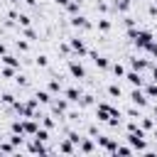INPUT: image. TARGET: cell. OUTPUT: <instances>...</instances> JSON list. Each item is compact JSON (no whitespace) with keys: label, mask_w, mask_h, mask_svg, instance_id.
Here are the masks:
<instances>
[{"label":"cell","mask_w":157,"mask_h":157,"mask_svg":"<svg viewBox=\"0 0 157 157\" xmlns=\"http://www.w3.org/2000/svg\"><path fill=\"white\" fill-rule=\"evenodd\" d=\"M88 56L93 59V64H96L101 71H108V69H110V61H108V56H103V54H98V52H88Z\"/></svg>","instance_id":"cell-9"},{"label":"cell","mask_w":157,"mask_h":157,"mask_svg":"<svg viewBox=\"0 0 157 157\" xmlns=\"http://www.w3.org/2000/svg\"><path fill=\"white\" fill-rule=\"evenodd\" d=\"M47 91H49V93H64V86H61L59 78H52V81L47 83Z\"/></svg>","instance_id":"cell-18"},{"label":"cell","mask_w":157,"mask_h":157,"mask_svg":"<svg viewBox=\"0 0 157 157\" xmlns=\"http://www.w3.org/2000/svg\"><path fill=\"white\" fill-rule=\"evenodd\" d=\"M155 2H157V0H155Z\"/></svg>","instance_id":"cell-54"},{"label":"cell","mask_w":157,"mask_h":157,"mask_svg":"<svg viewBox=\"0 0 157 157\" xmlns=\"http://www.w3.org/2000/svg\"><path fill=\"white\" fill-rule=\"evenodd\" d=\"M34 64H37V66H39V69H47V66H49V59H47V54H39V56H37V61H34Z\"/></svg>","instance_id":"cell-32"},{"label":"cell","mask_w":157,"mask_h":157,"mask_svg":"<svg viewBox=\"0 0 157 157\" xmlns=\"http://www.w3.org/2000/svg\"><path fill=\"white\" fill-rule=\"evenodd\" d=\"M125 140H128V145H130L135 152H147V142H145V130H142V128H137V130L128 132V135H125Z\"/></svg>","instance_id":"cell-1"},{"label":"cell","mask_w":157,"mask_h":157,"mask_svg":"<svg viewBox=\"0 0 157 157\" xmlns=\"http://www.w3.org/2000/svg\"><path fill=\"white\" fill-rule=\"evenodd\" d=\"M37 128H39V120H37V118H25V120H22V132H25V135L32 137V135L37 132Z\"/></svg>","instance_id":"cell-11"},{"label":"cell","mask_w":157,"mask_h":157,"mask_svg":"<svg viewBox=\"0 0 157 157\" xmlns=\"http://www.w3.org/2000/svg\"><path fill=\"white\" fill-rule=\"evenodd\" d=\"M69 44H71V52H74L76 56L88 54V47H86V42H83L81 37H69Z\"/></svg>","instance_id":"cell-6"},{"label":"cell","mask_w":157,"mask_h":157,"mask_svg":"<svg viewBox=\"0 0 157 157\" xmlns=\"http://www.w3.org/2000/svg\"><path fill=\"white\" fill-rule=\"evenodd\" d=\"M128 61H130V69H135V71H147V69H152V64H150L147 59H137V56H130Z\"/></svg>","instance_id":"cell-13"},{"label":"cell","mask_w":157,"mask_h":157,"mask_svg":"<svg viewBox=\"0 0 157 157\" xmlns=\"http://www.w3.org/2000/svg\"><path fill=\"white\" fill-rule=\"evenodd\" d=\"M142 91H145V96H147V98H157V81L145 83V86H142Z\"/></svg>","instance_id":"cell-19"},{"label":"cell","mask_w":157,"mask_h":157,"mask_svg":"<svg viewBox=\"0 0 157 157\" xmlns=\"http://www.w3.org/2000/svg\"><path fill=\"white\" fill-rule=\"evenodd\" d=\"M152 42H155V34H152V29H137V37L132 39V44H135L137 49H142V52H145V49H147Z\"/></svg>","instance_id":"cell-2"},{"label":"cell","mask_w":157,"mask_h":157,"mask_svg":"<svg viewBox=\"0 0 157 157\" xmlns=\"http://www.w3.org/2000/svg\"><path fill=\"white\" fill-rule=\"evenodd\" d=\"M76 147H78V152H86V155H91V152H96V150H98V145H96L91 137H81Z\"/></svg>","instance_id":"cell-12"},{"label":"cell","mask_w":157,"mask_h":157,"mask_svg":"<svg viewBox=\"0 0 157 157\" xmlns=\"http://www.w3.org/2000/svg\"><path fill=\"white\" fill-rule=\"evenodd\" d=\"M69 140H71L74 145H78V140H81V135H78V132H69Z\"/></svg>","instance_id":"cell-44"},{"label":"cell","mask_w":157,"mask_h":157,"mask_svg":"<svg viewBox=\"0 0 157 157\" xmlns=\"http://www.w3.org/2000/svg\"><path fill=\"white\" fill-rule=\"evenodd\" d=\"M140 128H142L145 132H152V130L157 128V120H155V115H152V118H140Z\"/></svg>","instance_id":"cell-16"},{"label":"cell","mask_w":157,"mask_h":157,"mask_svg":"<svg viewBox=\"0 0 157 157\" xmlns=\"http://www.w3.org/2000/svg\"><path fill=\"white\" fill-rule=\"evenodd\" d=\"M110 71H113V76H115V78H125V66H123L120 61L110 64Z\"/></svg>","instance_id":"cell-20"},{"label":"cell","mask_w":157,"mask_h":157,"mask_svg":"<svg viewBox=\"0 0 157 157\" xmlns=\"http://www.w3.org/2000/svg\"><path fill=\"white\" fill-rule=\"evenodd\" d=\"M0 140H2V135H0Z\"/></svg>","instance_id":"cell-53"},{"label":"cell","mask_w":157,"mask_h":157,"mask_svg":"<svg viewBox=\"0 0 157 157\" xmlns=\"http://www.w3.org/2000/svg\"><path fill=\"white\" fill-rule=\"evenodd\" d=\"M88 105H93V96L91 93H83L78 98V108H88Z\"/></svg>","instance_id":"cell-28"},{"label":"cell","mask_w":157,"mask_h":157,"mask_svg":"<svg viewBox=\"0 0 157 157\" xmlns=\"http://www.w3.org/2000/svg\"><path fill=\"white\" fill-rule=\"evenodd\" d=\"M10 130H12V132H20V135H25V132H22V120H12V123H10Z\"/></svg>","instance_id":"cell-36"},{"label":"cell","mask_w":157,"mask_h":157,"mask_svg":"<svg viewBox=\"0 0 157 157\" xmlns=\"http://www.w3.org/2000/svg\"><path fill=\"white\" fill-rule=\"evenodd\" d=\"M0 76H5V78H12V76H17V69H15V66H7V64H2V66H0Z\"/></svg>","instance_id":"cell-22"},{"label":"cell","mask_w":157,"mask_h":157,"mask_svg":"<svg viewBox=\"0 0 157 157\" xmlns=\"http://www.w3.org/2000/svg\"><path fill=\"white\" fill-rule=\"evenodd\" d=\"M108 96H113V98H120L123 96V88H120V83H108Z\"/></svg>","instance_id":"cell-23"},{"label":"cell","mask_w":157,"mask_h":157,"mask_svg":"<svg viewBox=\"0 0 157 157\" xmlns=\"http://www.w3.org/2000/svg\"><path fill=\"white\" fill-rule=\"evenodd\" d=\"M22 2H27L29 7H34V5H37V0H22Z\"/></svg>","instance_id":"cell-48"},{"label":"cell","mask_w":157,"mask_h":157,"mask_svg":"<svg viewBox=\"0 0 157 157\" xmlns=\"http://www.w3.org/2000/svg\"><path fill=\"white\" fill-rule=\"evenodd\" d=\"M34 98H37L42 105H49V103H52V93H49V91H37Z\"/></svg>","instance_id":"cell-21"},{"label":"cell","mask_w":157,"mask_h":157,"mask_svg":"<svg viewBox=\"0 0 157 157\" xmlns=\"http://www.w3.org/2000/svg\"><path fill=\"white\" fill-rule=\"evenodd\" d=\"M66 69H69L71 78H76V81L86 78V69H83V64H81V61H76V56H69V59H66Z\"/></svg>","instance_id":"cell-3"},{"label":"cell","mask_w":157,"mask_h":157,"mask_svg":"<svg viewBox=\"0 0 157 157\" xmlns=\"http://www.w3.org/2000/svg\"><path fill=\"white\" fill-rule=\"evenodd\" d=\"M15 83H17V86H22V88H27V86H29V78H27L25 74H17V78H15Z\"/></svg>","instance_id":"cell-33"},{"label":"cell","mask_w":157,"mask_h":157,"mask_svg":"<svg viewBox=\"0 0 157 157\" xmlns=\"http://www.w3.org/2000/svg\"><path fill=\"white\" fill-rule=\"evenodd\" d=\"M39 125H44V128L52 130V128H56V120H54L52 115H42V118H39Z\"/></svg>","instance_id":"cell-29"},{"label":"cell","mask_w":157,"mask_h":157,"mask_svg":"<svg viewBox=\"0 0 157 157\" xmlns=\"http://www.w3.org/2000/svg\"><path fill=\"white\" fill-rule=\"evenodd\" d=\"M152 137H155V140H157V128H155V130H152Z\"/></svg>","instance_id":"cell-49"},{"label":"cell","mask_w":157,"mask_h":157,"mask_svg":"<svg viewBox=\"0 0 157 157\" xmlns=\"http://www.w3.org/2000/svg\"><path fill=\"white\" fill-rule=\"evenodd\" d=\"M83 93H81V88L78 86H69V88H64V98H69L71 103H78V98H81Z\"/></svg>","instance_id":"cell-14"},{"label":"cell","mask_w":157,"mask_h":157,"mask_svg":"<svg viewBox=\"0 0 157 157\" xmlns=\"http://www.w3.org/2000/svg\"><path fill=\"white\" fill-rule=\"evenodd\" d=\"M0 64H7V66H15V69H20V59H17L15 54H2V56H0Z\"/></svg>","instance_id":"cell-17"},{"label":"cell","mask_w":157,"mask_h":157,"mask_svg":"<svg viewBox=\"0 0 157 157\" xmlns=\"http://www.w3.org/2000/svg\"><path fill=\"white\" fill-rule=\"evenodd\" d=\"M150 74H152V81H157V66H152V69H150Z\"/></svg>","instance_id":"cell-47"},{"label":"cell","mask_w":157,"mask_h":157,"mask_svg":"<svg viewBox=\"0 0 157 157\" xmlns=\"http://www.w3.org/2000/svg\"><path fill=\"white\" fill-rule=\"evenodd\" d=\"M96 145L108 155H115V150H118V142L113 137H108V135H96Z\"/></svg>","instance_id":"cell-4"},{"label":"cell","mask_w":157,"mask_h":157,"mask_svg":"<svg viewBox=\"0 0 157 157\" xmlns=\"http://www.w3.org/2000/svg\"><path fill=\"white\" fill-rule=\"evenodd\" d=\"M54 2H56L59 7H66V5H69V0H54Z\"/></svg>","instance_id":"cell-46"},{"label":"cell","mask_w":157,"mask_h":157,"mask_svg":"<svg viewBox=\"0 0 157 157\" xmlns=\"http://www.w3.org/2000/svg\"><path fill=\"white\" fill-rule=\"evenodd\" d=\"M135 150L130 147V145H118V150H115V155H132Z\"/></svg>","instance_id":"cell-35"},{"label":"cell","mask_w":157,"mask_h":157,"mask_svg":"<svg viewBox=\"0 0 157 157\" xmlns=\"http://www.w3.org/2000/svg\"><path fill=\"white\" fill-rule=\"evenodd\" d=\"M76 2H81V5H83V0H76Z\"/></svg>","instance_id":"cell-52"},{"label":"cell","mask_w":157,"mask_h":157,"mask_svg":"<svg viewBox=\"0 0 157 157\" xmlns=\"http://www.w3.org/2000/svg\"><path fill=\"white\" fill-rule=\"evenodd\" d=\"M147 15H150V17H157V2H150V7H147Z\"/></svg>","instance_id":"cell-41"},{"label":"cell","mask_w":157,"mask_h":157,"mask_svg":"<svg viewBox=\"0 0 157 157\" xmlns=\"http://www.w3.org/2000/svg\"><path fill=\"white\" fill-rule=\"evenodd\" d=\"M110 27H113V22H110L108 17H101V20H98V29H101V32H110Z\"/></svg>","instance_id":"cell-31"},{"label":"cell","mask_w":157,"mask_h":157,"mask_svg":"<svg viewBox=\"0 0 157 157\" xmlns=\"http://www.w3.org/2000/svg\"><path fill=\"white\" fill-rule=\"evenodd\" d=\"M152 115H155V120H157V105H155V110H152Z\"/></svg>","instance_id":"cell-50"},{"label":"cell","mask_w":157,"mask_h":157,"mask_svg":"<svg viewBox=\"0 0 157 157\" xmlns=\"http://www.w3.org/2000/svg\"><path fill=\"white\" fill-rule=\"evenodd\" d=\"M123 25H125V29H130V27H135V20H132V17H125Z\"/></svg>","instance_id":"cell-43"},{"label":"cell","mask_w":157,"mask_h":157,"mask_svg":"<svg viewBox=\"0 0 157 157\" xmlns=\"http://www.w3.org/2000/svg\"><path fill=\"white\" fill-rule=\"evenodd\" d=\"M59 152H64V155H74V152H78V147H76L71 140H61V142H59Z\"/></svg>","instance_id":"cell-15"},{"label":"cell","mask_w":157,"mask_h":157,"mask_svg":"<svg viewBox=\"0 0 157 157\" xmlns=\"http://www.w3.org/2000/svg\"><path fill=\"white\" fill-rule=\"evenodd\" d=\"M22 34H25L27 39H37V32H34L32 27H22Z\"/></svg>","instance_id":"cell-37"},{"label":"cell","mask_w":157,"mask_h":157,"mask_svg":"<svg viewBox=\"0 0 157 157\" xmlns=\"http://www.w3.org/2000/svg\"><path fill=\"white\" fill-rule=\"evenodd\" d=\"M69 25L76 27V29H91V27H93L91 20H86L83 15H71V17H69Z\"/></svg>","instance_id":"cell-8"},{"label":"cell","mask_w":157,"mask_h":157,"mask_svg":"<svg viewBox=\"0 0 157 157\" xmlns=\"http://www.w3.org/2000/svg\"><path fill=\"white\" fill-rule=\"evenodd\" d=\"M96 10H98V12H108V2H103V0L96 2Z\"/></svg>","instance_id":"cell-42"},{"label":"cell","mask_w":157,"mask_h":157,"mask_svg":"<svg viewBox=\"0 0 157 157\" xmlns=\"http://www.w3.org/2000/svg\"><path fill=\"white\" fill-rule=\"evenodd\" d=\"M32 137H37V140H42V142H47V140H49V128H44V125H39V128H37V132H34Z\"/></svg>","instance_id":"cell-24"},{"label":"cell","mask_w":157,"mask_h":157,"mask_svg":"<svg viewBox=\"0 0 157 157\" xmlns=\"http://www.w3.org/2000/svg\"><path fill=\"white\" fill-rule=\"evenodd\" d=\"M78 10H81V2H76V0H69V5H66V12H69V15H78Z\"/></svg>","instance_id":"cell-30"},{"label":"cell","mask_w":157,"mask_h":157,"mask_svg":"<svg viewBox=\"0 0 157 157\" xmlns=\"http://www.w3.org/2000/svg\"><path fill=\"white\" fill-rule=\"evenodd\" d=\"M2 54H7V47H5V42H0V56Z\"/></svg>","instance_id":"cell-45"},{"label":"cell","mask_w":157,"mask_h":157,"mask_svg":"<svg viewBox=\"0 0 157 157\" xmlns=\"http://www.w3.org/2000/svg\"><path fill=\"white\" fill-rule=\"evenodd\" d=\"M0 152H7V155H12V152H20V150H17V147H15L10 140H7V142H5V140H0Z\"/></svg>","instance_id":"cell-26"},{"label":"cell","mask_w":157,"mask_h":157,"mask_svg":"<svg viewBox=\"0 0 157 157\" xmlns=\"http://www.w3.org/2000/svg\"><path fill=\"white\" fill-rule=\"evenodd\" d=\"M17 25L20 27H32V17L25 15V12H17Z\"/></svg>","instance_id":"cell-25"},{"label":"cell","mask_w":157,"mask_h":157,"mask_svg":"<svg viewBox=\"0 0 157 157\" xmlns=\"http://www.w3.org/2000/svg\"><path fill=\"white\" fill-rule=\"evenodd\" d=\"M125 78L130 81V86H137V88H142V86H145L142 71H135V69H130V71H125Z\"/></svg>","instance_id":"cell-10"},{"label":"cell","mask_w":157,"mask_h":157,"mask_svg":"<svg viewBox=\"0 0 157 157\" xmlns=\"http://www.w3.org/2000/svg\"><path fill=\"white\" fill-rule=\"evenodd\" d=\"M10 2H12V5H20V2H22V0H10Z\"/></svg>","instance_id":"cell-51"},{"label":"cell","mask_w":157,"mask_h":157,"mask_svg":"<svg viewBox=\"0 0 157 157\" xmlns=\"http://www.w3.org/2000/svg\"><path fill=\"white\" fill-rule=\"evenodd\" d=\"M17 49H20V52H29V42H25V39H17Z\"/></svg>","instance_id":"cell-40"},{"label":"cell","mask_w":157,"mask_h":157,"mask_svg":"<svg viewBox=\"0 0 157 157\" xmlns=\"http://www.w3.org/2000/svg\"><path fill=\"white\" fill-rule=\"evenodd\" d=\"M132 7V0H115V10L118 12H128Z\"/></svg>","instance_id":"cell-27"},{"label":"cell","mask_w":157,"mask_h":157,"mask_svg":"<svg viewBox=\"0 0 157 157\" xmlns=\"http://www.w3.org/2000/svg\"><path fill=\"white\" fill-rule=\"evenodd\" d=\"M145 52H147V54H150L152 59H157V42H152V44H150V47H147Z\"/></svg>","instance_id":"cell-39"},{"label":"cell","mask_w":157,"mask_h":157,"mask_svg":"<svg viewBox=\"0 0 157 157\" xmlns=\"http://www.w3.org/2000/svg\"><path fill=\"white\" fill-rule=\"evenodd\" d=\"M0 101H2L5 105H12L17 98H15V93H2V96H0Z\"/></svg>","instance_id":"cell-34"},{"label":"cell","mask_w":157,"mask_h":157,"mask_svg":"<svg viewBox=\"0 0 157 157\" xmlns=\"http://www.w3.org/2000/svg\"><path fill=\"white\" fill-rule=\"evenodd\" d=\"M125 113H128V115H130V118H132V120H140V118H142V115H140V110H137V108H128V110H125Z\"/></svg>","instance_id":"cell-38"},{"label":"cell","mask_w":157,"mask_h":157,"mask_svg":"<svg viewBox=\"0 0 157 157\" xmlns=\"http://www.w3.org/2000/svg\"><path fill=\"white\" fill-rule=\"evenodd\" d=\"M130 101L137 105V108H147V96H145V91L142 88H137V86H132V91H130Z\"/></svg>","instance_id":"cell-5"},{"label":"cell","mask_w":157,"mask_h":157,"mask_svg":"<svg viewBox=\"0 0 157 157\" xmlns=\"http://www.w3.org/2000/svg\"><path fill=\"white\" fill-rule=\"evenodd\" d=\"M69 103H71L69 98H56V101H52L49 105H52V113H54V115H66V113H69Z\"/></svg>","instance_id":"cell-7"}]
</instances>
